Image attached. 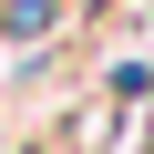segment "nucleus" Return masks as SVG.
I'll list each match as a JSON object with an SVG mask.
<instances>
[{
  "mask_svg": "<svg viewBox=\"0 0 154 154\" xmlns=\"http://www.w3.org/2000/svg\"><path fill=\"white\" fill-rule=\"evenodd\" d=\"M72 21V0H0V41H51Z\"/></svg>",
  "mask_w": 154,
  "mask_h": 154,
  "instance_id": "nucleus-1",
  "label": "nucleus"
}]
</instances>
